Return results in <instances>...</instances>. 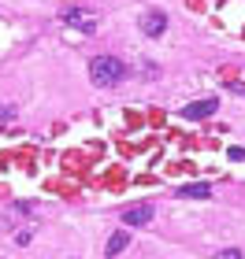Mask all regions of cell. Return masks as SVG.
<instances>
[{"instance_id":"1","label":"cell","mask_w":245,"mask_h":259,"mask_svg":"<svg viewBox=\"0 0 245 259\" xmlns=\"http://www.w3.org/2000/svg\"><path fill=\"white\" fill-rule=\"evenodd\" d=\"M126 74H130V67H126L119 56H93L89 60V78H93V85H100V89L123 85Z\"/></svg>"},{"instance_id":"2","label":"cell","mask_w":245,"mask_h":259,"mask_svg":"<svg viewBox=\"0 0 245 259\" xmlns=\"http://www.w3.org/2000/svg\"><path fill=\"white\" fill-rule=\"evenodd\" d=\"M137 26H142L145 37H160V33L167 30V15H163V11H142Z\"/></svg>"},{"instance_id":"3","label":"cell","mask_w":245,"mask_h":259,"mask_svg":"<svg viewBox=\"0 0 245 259\" xmlns=\"http://www.w3.org/2000/svg\"><path fill=\"white\" fill-rule=\"evenodd\" d=\"M216 108H219V100H193V104H186V108H182V119H190V122L212 119Z\"/></svg>"},{"instance_id":"4","label":"cell","mask_w":245,"mask_h":259,"mask_svg":"<svg viewBox=\"0 0 245 259\" xmlns=\"http://www.w3.org/2000/svg\"><path fill=\"white\" fill-rule=\"evenodd\" d=\"M153 215H156L153 204H134V207H126L119 219H123V226H145V222H153Z\"/></svg>"},{"instance_id":"5","label":"cell","mask_w":245,"mask_h":259,"mask_svg":"<svg viewBox=\"0 0 245 259\" xmlns=\"http://www.w3.org/2000/svg\"><path fill=\"white\" fill-rule=\"evenodd\" d=\"M60 19L67 22V26H78L82 33H93V30H97V19H93V15H86V8H67Z\"/></svg>"},{"instance_id":"6","label":"cell","mask_w":245,"mask_h":259,"mask_svg":"<svg viewBox=\"0 0 245 259\" xmlns=\"http://www.w3.org/2000/svg\"><path fill=\"white\" fill-rule=\"evenodd\" d=\"M174 196H179V200H208V196H212V185L193 182V185H182V189H174Z\"/></svg>"},{"instance_id":"7","label":"cell","mask_w":245,"mask_h":259,"mask_svg":"<svg viewBox=\"0 0 245 259\" xmlns=\"http://www.w3.org/2000/svg\"><path fill=\"white\" fill-rule=\"evenodd\" d=\"M126 244H130V237H126V230H115L112 237H108V248H104V255H119Z\"/></svg>"},{"instance_id":"8","label":"cell","mask_w":245,"mask_h":259,"mask_svg":"<svg viewBox=\"0 0 245 259\" xmlns=\"http://www.w3.org/2000/svg\"><path fill=\"white\" fill-rule=\"evenodd\" d=\"M216 259H245V255H241V252H238V248H223V252H219V255H216Z\"/></svg>"},{"instance_id":"9","label":"cell","mask_w":245,"mask_h":259,"mask_svg":"<svg viewBox=\"0 0 245 259\" xmlns=\"http://www.w3.org/2000/svg\"><path fill=\"white\" fill-rule=\"evenodd\" d=\"M0 119H15V108H8V104H0Z\"/></svg>"}]
</instances>
